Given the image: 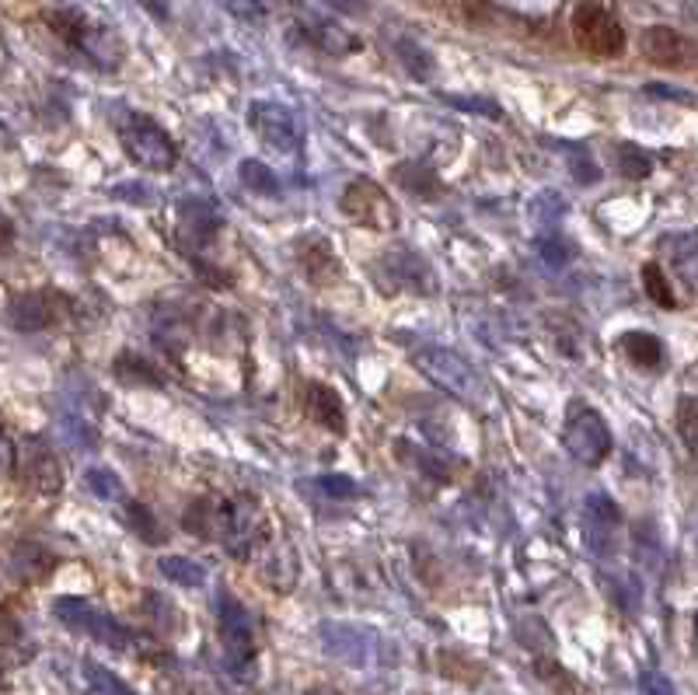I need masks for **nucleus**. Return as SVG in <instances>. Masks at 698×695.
<instances>
[{"label":"nucleus","mask_w":698,"mask_h":695,"mask_svg":"<svg viewBox=\"0 0 698 695\" xmlns=\"http://www.w3.org/2000/svg\"><path fill=\"white\" fill-rule=\"evenodd\" d=\"M618 172H622L626 178H632V183H639V178H646L653 172V161H650V154H646L642 147L622 144V147H618Z\"/></svg>","instance_id":"30"},{"label":"nucleus","mask_w":698,"mask_h":695,"mask_svg":"<svg viewBox=\"0 0 698 695\" xmlns=\"http://www.w3.org/2000/svg\"><path fill=\"white\" fill-rule=\"evenodd\" d=\"M238 178L245 183V189L258 193V196H279V178L269 165L255 161V158H245L238 165Z\"/></svg>","instance_id":"26"},{"label":"nucleus","mask_w":698,"mask_h":695,"mask_svg":"<svg viewBox=\"0 0 698 695\" xmlns=\"http://www.w3.org/2000/svg\"><path fill=\"white\" fill-rule=\"evenodd\" d=\"M646 95H657V98H678V101H691V95H688V91H681V88H667V85H650V88H646Z\"/></svg>","instance_id":"41"},{"label":"nucleus","mask_w":698,"mask_h":695,"mask_svg":"<svg viewBox=\"0 0 698 695\" xmlns=\"http://www.w3.org/2000/svg\"><path fill=\"white\" fill-rule=\"evenodd\" d=\"M297 263L304 270V276L318 283V287H328V283L340 280V255L328 248L325 238H301L297 245Z\"/></svg>","instance_id":"15"},{"label":"nucleus","mask_w":698,"mask_h":695,"mask_svg":"<svg viewBox=\"0 0 698 695\" xmlns=\"http://www.w3.org/2000/svg\"><path fill=\"white\" fill-rule=\"evenodd\" d=\"M70 315V301L63 294H18L8 307V319L18 332H42Z\"/></svg>","instance_id":"13"},{"label":"nucleus","mask_w":698,"mask_h":695,"mask_svg":"<svg viewBox=\"0 0 698 695\" xmlns=\"http://www.w3.org/2000/svg\"><path fill=\"white\" fill-rule=\"evenodd\" d=\"M297 21H301L304 39L312 42V46H318L322 53H328V57H350V53H356L360 46H364L350 29H343V25L335 21V18H325V14L307 11V14H301Z\"/></svg>","instance_id":"14"},{"label":"nucleus","mask_w":698,"mask_h":695,"mask_svg":"<svg viewBox=\"0 0 698 695\" xmlns=\"http://www.w3.org/2000/svg\"><path fill=\"white\" fill-rule=\"evenodd\" d=\"M531 217L534 221H541V224H549V221H559L566 211H570V203H566V196H559V193H541V196H534L531 199Z\"/></svg>","instance_id":"33"},{"label":"nucleus","mask_w":698,"mask_h":695,"mask_svg":"<svg viewBox=\"0 0 698 695\" xmlns=\"http://www.w3.org/2000/svg\"><path fill=\"white\" fill-rule=\"evenodd\" d=\"M646 685H650L653 695H670V685L663 678H657V675H646Z\"/></svg>","instance_id":"43"},{"label":"nucleus","mask_w":698,"mask_h":695,"mask_svg":"<svg viewBox=\"0 0 698 695\" xmlns=\"http://www.w3.org/2000/svg\"><path fill=\"white\" fill-rule=\"evenodd\" d=\"M220 643L227 664L235 667L238 675H245V667L255 660V629H252V615L245 605L230 595H220Z\"/></svg>","instance_id":"9"},{"label":"nucleus","mask_w":698,"mask_h":695,"mask_svg":"<svg viewBox=\"0 0 698 695\" xmlns=\"http://www.w3.org/2000/svg\"><path fill=\"white\" fill-rule=\"evenodd\" d=\"M570 25H573V39L583 53L601 57V60L626 53V29L618 25V18L608 8L593 4V0H583V4L573 11Z\"/></svg>","instance_id":"5"},{"label":"nucleus","mask_w":698,"mask_h":695,"mask_svg":"<svg viewBox=\"0 0 698 695\" xmlns=\"http://www.w3.org/2000/svg\"><path fill=\"white\" fill-rule=\"evenodd\" d=\"M566 451H570L580 466H601V461L611 454V430L601 420L598 409L590 405H573L570 420H566Z\"/></svg>","instance_id":"6"},{"label":"nucleus","mask_w":698,"mask_h":695,"mask_svg":"<svg viewBox=\"0 0 698 695\" xmlns=\"http://www.w3.org/2000/svg\"><path fill=\"white\" fill-rule=\"evenodd\" d=\"M85 672H88V678L101 688V692H106V695H134V692H129L119 678H112L109 672H101V667L98 664H88L85 667Z\"/></svg>","instance_id":"37"},{"label":"nucleus","mask_w":698,"mask_h":695,"mask_svg":"<svg viewBox=\"0 0 698 695\" xmlns=\"http://www.w3.org/2000/svg\"><path fill=\"white\" fill-rule=\"evenodd\" d=\"M85 482H88V489H91V493H95L98 500H112V503L126 500L122 479H119L112 469H106V466H91V469L85 472Z\"/></svg>","instance_id":"28"},{"label":"nucleus","mask_w":698,"mask_h":695,"mask_svg":"<svg viewBox=\"0 0 698 695\" xmlns=\"http://www.w3.org/2000/svg\"><path fill=\"white\" fill-rule=\"evenodd\" d=\"M112 193H116L119 199H129V203H150V199H154V196L144 189V183H122V186H116Z\"/></svg>","instance_id":"39"},{"label":"nucleus","mask_w":698,"mask_h":695,"mask_svg":"<svg viewBox=\"0 0 698 695\" xmlns=\"http://www.w3.org/2000/svg\"><path fill=\"white\" fill-rule=\"evenodd\" d=\"M258 577H263L273 590H291L297 584V559L291 546H266L263 562H258Z\"/></svg>","instance_id":"19"},{"label":"nucleus","mask_w":698,"mask_h":695,"mask_svg":"<svg viewBox=\"0 0 698 695\" xmlns=\"http://www.w3.org/2000/svg\"><path fill=\"white\" fill-rule=\"evenodd\" d=\"M18 472H21L24 486H32L42 497H57L63 489V466H60L57 451L49 448L42 437H29V441H24V461H18L14 476Z\"/></svg>","instance_id":"11"},{"label":"nucleus","mask_w":698,"mask_h":695,"mask_svg":"<svg viewBox=\"0 0 698 695\" xmlns=\"http://www.w3.org/2000/svg\"><path fill=\"white\" fill-rule=\"evenodd\" d=\"M622 353L632 360L636 368H660L663 364V343L650 332H626L622 340H618Z\"/></svg>","instance_id":"22"},{"label":"nucleus","mask_w":698,"mask_h":695,"mask_svg":"<svg viewBox=\"0 0 698 695\" xmlns=\"http://www.w3.org/2000/svg\"><path fill=\"white\" fill-rule=\"evenodd\" d=\"M570 168H573V178H577V183H598V178H601V168L593 165L590 158H583V154H573V158H570Z\"/></svg>","instance_id":"38"},{"label":"nucleus","mask_w":698,"mask_h":695,"mask_svg":"<svg viewBox=\"0 0 698 695\" xmlns=\"http://www.w3.org/2000/svg\"><path fill=\"white\" fill-rule=\"evenodd\" d=\"M392 178L409 193V196H420V199H436L444 193L441 178L430 165H420V161H402L392 168Z\"/></svg>","instance_id":"21"},{"label":"nucleus","mask_w":698,"mask_h":695,"mask_svg":"<svg viewBox=\"0 0 698 695\" xmlns=\"http://www.w3.org/2000/svg\"><path fill=\"white\" fill-rule=\"evenodd\" d=\"M304 402H307V413H312L325 430L332 433H343L346 430V409H343V399L335 395L328 384H318L312 381L304 392Z\"/></svg>","instance_id":"18"},{"label":"nucleus","mask_w":698,"mask_h":695,"mask_svg":"<svg viewBox=\"0 0 698 695\" xmlns=\"http://www.w3.org/2000/svg\"><path fill=\"white\" fill-rule=\"evenodd\" d=\"M53 566H57V556L39 542H18L11 552V570L21 580H46L53 574Z\"/></svg>","instance_id":"20"},{"label":"nucleus","mask_w":698,"mask_h":695,"mask_svg":"<svg viewBox=\"0 0 698 695\" xmlns=\"http://www.w3.org/2000/svg\"><path fill=\"white\" fill-rule=\"evenodd\" d=\"M248 126L266 147L283 150V154H294L304 144L297 116L287 106H279V101H266V98L252 101V106H248Z\"/></svg>","instance_id":"8"},{"label":"nucleus","mask_w":698,"mask_h":695,"mask_svg":"<svg viewBox=\"0 0 698 695\" xmlns=\"http://www.w3.org/2000/svg\"><path fill=\"white\" fill-rule=\"evenodd\" d=\"M343 214L350 221H360L377 231H395L399 227V211L392 196L384 193V186H377L374 178H353L343 193Z\"/></svg>","instance_id":"7"},{"label":"nucleus","mask_w":698,"mask_h":695,"mask_svg":"<svg viewBox=\"0 0 698 695\" xmlns=\"http://www.w3.org/2000/svg\"><path fill=\"white\" fill-rule=\"evenodd\" d=\"M224 8L245 25H263L269 18V0H224Z\"/></svg>","instance_id":"34"},{"label":"nucleus","mask_w":698,"mask_h":695,"mask_svg":"<svg viewBox=\"0 0 698 695\" xmlns=\"http://www.w3.org/2000/svg\"><path fill=\"white\" fill-rule=\"evenodd\" d=\"M119 140L129 154V161L147 172L165 175L178 165V147L150 116H129L119 130Z\"/></svg>","instance_id":"3"},{"label":"nucleus","mask_w":698,"mask_h":695,"mask_svg":"<svg viewBox=\"0 0 698 695\" xmlns=\"http://www.w3.org/2000/svg\"><path fill=\"white\" fill-rule=\"evenodd\" d=\"M126 518H129V528H134V531L144 538V542H161V538H165V531H161L158 518H154V513H150L144 503H129Z\"/></svg>","instance_id":"32"},{"label":"nucleus","mask_w":698,"mask_h":695,"mask_svg":"<svg viewBox=\"0 0 698 695\" xmlns=\"http://www.w3.org/2000/svg\"><path fill=\"white\" fill-rule=\"evenodd\" d=\"M318 489H325L328 497H340V500H350V497L360 493V486L353 479H346V476H322Z\"/></svg>","instance_id":"36"},{"label":"nucleus","mask_w":698,"mask_h":695,"mask_svg":"<svg viewBox=\"0 0 698 695\" xmlns=\"http://www.w3.org/2000/svg\"><path fill=\"white\" fill-rule=\"evenodd\" d=\"M534 252L541 255V263L552 266V270H562L573 263V245L566 238H556V235H541L534 242Z\"/></svg>","instance_id":"31"},{"label":"nucleus","mask_w":698,"mask_h":695,"mask_svg":"<svg viewBox=\"0 0 698 695\" xmlns=\"http://www.w3.org/2000/svg\"><path fill=\"white\" fill-rule=\"evenodd\" d=\"M220 231V217L206 207V203H183L178 207V238L186 245L206 248Z\"/></svg>","instance_id":"17"},{"label":"nucleus","mask_w":698,"mask_h":695,"mask_svg":"<svg viewBox=\"0 0 698 695\" xmlns=\"http://www.w3.org/2000/svg\"><path fill=\"white\" fill-rule=\"evenodd\" d=\"M695 633H698V623H695Z\"/></svg>","instance_id":"45"},{"label":"nucleus","mask_w":698,"mask_h":695,"mask_svg":"<svg viewBox=\"0 0 698 695\" xmlns=\"http://www.w3.org/2000/svg\"><path fill=\"white\" fill-rule=\"evenodd\" d=\"M325 4L335 14H356V11H364V0H325Z\"/></svg>","instance_id":"42"},{"label":"nucleus","mask_w":698,"mask_h":695,"mask_svg":"<svg viewBox=\"0 0 698 695\" xmlns=\"http://www.w3.org/2000/svg\"><path fill=\"white\" fill-rule=\"evenodd\" d=\"M642 291H646V297H650L653 304H660V307H675L678 304L675 291H670L667 273L657 263H646L642 266Z\"/></svg>","instance_id":"29"},{"label":"nucleus","mask_w":698,"mask_h":695,"mask_svg":"<svg viewBox=\"0 0 698 695\" xmlns=\"http://www.w3.org/2000/svg\"><path fill=\"white\" fill-rule=\"evenodd\" d=\"M675 427L691 458H698V395H681L675 409Z\"/></svg>","instance_id":"25"},{"label":"nucleus","mask_w":698,"mask_h":695,"mask_svg":"<svg viewBox=\"0 0 698 695\" xmlns=\"http://www.w3.org/2000/svg\"><path fill=\"white\" fill-rule=\"evenodd\" d=\"M583 513H587V538H590V546L604 552L608 546V535L622 525V510H618V503L608 497V493H590L583 500Z\"/></svg>","instance_id":"16"},{"label":"nucleus","mask_w":698,"mask_h":695,"mask_svg":"<svg viewBox=\"0 0 698 695\" xmlns=\"http://www.w3.org/2000/svg\"><path fill=\"white\" fill-rule=\"evenodd\" d=\"M186 531L214 538L235 559H252L269 546V521L255 500L203 497L186 510Z\"/></svg>","instance_id":"1"},{"label":"nucleus","mask_w":698,"mask_h":695,"mask_svg":"<svg viewBox=\"0 0 698 695\" xmlns=\"http://www.w3.org/2000/svg\"><path fill=\"white\" fill-rule=\"evenodd\" d=\"M663 252L681 266V273L688 276L691 287H698V235L695 231H688V235H667Z\"/></svg>","instance_id":"23"},{"label":"nucleus","mask_w":698,"mask_h":695,"mask_svg":"<svg viewBox=\"0 0 698 695\" xmlns=\"http://www.w3.org/2000/svg\"><path fill=\"white\" fill-rule=\"evenodd\" d=\"M642 57L663 70H688L698 63V46L670 25H650L639 39Z\"/></svg>","instance_id":"10"},{"label":"nucleus","mask_w":698,"mask_h":695,"mask_svg":"<svg viewBox=\"0 0 698 695\" xmlns=\"http://www.w3.org/2000/svg\"><path fill=\"white\" fill-rule=\"evenodd\" d=\"M158 570L171 580V584H183V587H199L206 580V570L196 562V559H186V556H161L158 559Z\"/></svg>","instance_id":"27"},{"label":"nucleus","mask_w":698,"mask_h":695,"mask_svg":"<svg viewBox=\"0 0 698 695\" xmlns=\"http://www.w3.org/2000/svg\"><path fill=\"white\" fill-rule=\"evenodd\" d=\"M395 57L399 63L416 77V81H430L433 77V57H430V49L416 39H409V36H399L395 39Z\"/></svg>","instance_id":"24"},{"label":"nucleus","mask_w":698,"mask_h":695,"mask_svg":"<svg viewBox=\"0 0 698 695\" xmlns=\"http://www.w3.org/2000/svg\"><path fill=\"white\" fill-rule=\"evenodd\" d=\"M448 106L461 109V112H479V116H489V119H503V109L493 106L489 98H461V95H444Z\"/></svg>","instance_id":"35"},{"label":"nucleus","mask_w":698,"mask_h":695,"mask_svg":"<svg viewBox=\"0 0 698 695\" xmlns=\"http://www.w3.org/2000/svg\"><path fill=\"white\" fill-rule=\"evenodd\" d=\"M140 8H147L158 21H168V14H171V0H140Z\"/></svg>","instance_id":"40"},{"label":"nucleus","mask_w":698,"mask_h":695,"mask_svg":"<svg viewBox=\"0 0 698 695\" xmlns=\"http://www.w3.org/2000/svg\"><path fill=\"white\" fill-rule=\"evenodd\" d=\"M49 25H53V32L63 42H70L73 49H81V53L95 67H101V70H116L119 67L122 49H119L116 36L106 32V29H98V25H91L88 14H81V11H53V14H49Z\"/></svg>","instance_id":"4"},{"label":"nucleus","mask_w":698,"mask_h":695,"mask_svg":"<svg viewBox=\"0 0 698 695\" xmlns=\"http://www.w3.org/2000/svg\"><path fill=\"white\" fill-rule=\"evenodd\" d=\"M312 695H335V692H328V688H315Z\"/></svg>","instance_id":"44"},{"label":"nucleus","mask_w":698,"mask_h":695,"mask_svg":"<svg viewBox=\"0 0 698 695\" xmlns=\"http://www.w3.org/2000/svg\"><path fill=\"white\" fill-rule=\"evenodd\" d=\"M53 611L60 615V623H67V626H73V629L88 633L91 639L106 643V647H126V643H129V633L112 619V615L91 608L88 601L60 598V601L53 605Z\"/></svg>","instance_id":"12"},{"label":"nucleus","mask_w":698,"mask_h":695,"mask_svg":"<svg viewBox=\"0 0 698 695\" xmlns=\"http://www.w3.org/2000/svg\"><path fill=\"white\" fill-rule=\"evenodd\" d=\"M412 364H416V371L426 381H433L436 389H444L454 399L475 402L482 395V374L461 353L448 346H420L412 353Z\"/></svg>","instance_id":"2"}]
</instances>
